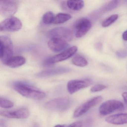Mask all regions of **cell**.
<instances>
[{
	"label": "cell",
	"mask_w": 127,
	"mask_h": 127,
	"mask_svg": "<svg viewBox=\"0 0 127 127\" xmlns=\"http://www.w3.org/2000/svg\"><path fill=\"white\" fill-rule=\"evenodd\" d=\"M91 26V23L88 19L84 18L79 19L74 24L76 37L81 38L84 36L90 29Z\"/></svg>",
	"instance_id": "30bf717a"
},
{
	"label": "cell",
	"mask_w": 127,
	"mask_h": 127,
	"mask_svg": "<svg viewBox=\"0 0 127 127\" xmlns=\"http://www.w3.org/2000/svg\"><path fill=\"white\" fill-rule=\"evenodd\" d=\"M22 27V22L20 20L13 16L7 18L0 24L1 32H17L21 29Z\"/></svg>",
	"instance_id": "5b68a950"
},
{
	"label": "cell",
	"mask_w": 127,
	"mask_h": 127,
	"mask_svg": "<svg viewBox=\"0 0 127 127\" xmlns=\"http://www.w3.org/2000/svg\"><path fill=\"white\" fill-rule=\"evenodd\" d=\"M117 14H114L111 15L108 18H106L102 23V26L104 27H107L111 25L115 22L118 18Z\"/></svg>",
	"instance_id": "44dd1931"
},
{
	"label": "cell",
	"mask_w": 127,
	"mask_h": 127,
	"mask_svg": "<svg viewBox=\"0 0 127 127\" xmlns=\"http://www.w3.org/2000/svg\"><path fill=\"white\" fill-rule=\"evenodd\" d=\"M117 56L120 58H125L127 57V51L122 50L117 52L116 53Z\"/></svg>",
	"instance_id": "d4e9b609"
},
{
	"label": "cell",
	"mask_w": 127,
	"mask_h": 127,
	"mask_svg": "<svg viewBox=\"0 0 127 127\" xmlns=\"http://www.w3.org/2000/svg\"><path fill=\"white\" fill-rule=\"evenodd\" d=\"M66 5L71 10L79 11L84 7V3L83 0H68L67 1Z\"/></svg>",
	"instance_id": "e0dca14e"
},
{
	"label": "cell",
	"mask_w": 127,
	"mask_h": 127,
	"mask_svg": "<svg viewBox=\"0 0 127 127\" xmlns=\"http://www.w3.org/2000/svg\"><path fill=\"white\" fill-rule=\"evenodd\" d=\"M47 35L50 38H59L67 42L72 39L73 32L71 30L67 27H58L50 30L48 32Z\"/></svg>",
	"instance_id": "ba28073f"
},
{
	"label": "cell",
	"mask_w": 127,
	"mask_h": 127,
	"mask_svg": "<svg viewBox=\"0 0 127 127\" xmlns=\"http://www.w3.org/2000/svg\"><path fill=\"white\" fill-rule=\"evenodd\" d=\"M70 70L68 67H62L43 70L37 73L36 75L39 78H46L66 73Z\"/></svg>",
	"instance_id": "5bb4252c"
},
{
	"label": "cell",
	"mask_w": 127,
	"mask_h": 127,
	"mask_svg": "<svg viewBox=\"0 0 127 127\" xmlns=\"http://www.w3.org/2000/svg\"><path fill=\"white\" fill-rule=\"evenodd\" d=\"M72 62L74 65L81 67L86 66L88 64V62L86 59L79 55L76 56L74 57L72 60Z\"/></svg>",
	"instance_id": "d6986e66"
},
{
	"label": "cell",
	"mask_w": 127,
	"mask_h": 127,
	"mask_svg": "<svg viewBox=\"0 0 127 127\" xmlns=\"http://www.w3.org/2000/svg\"><path fill=\"white\" fill-rule=\"evenodd\" d=\"M102 99L101 96H97L85 102L76 109L73 113V117L77 118L84 115L92 108L101 102Z\"/></svg>",
	"instance_id": "8992f818"
},
{
	"label": "cell",
	"mask_w": 127,
	"mask_h": 127,
	"mask_svg": "<svg viewBox=\"0 0 127 127\" xmlns=\"http://www.w3.org/2000/svg\"><path fill=\"white\" fill-rule=\"evenodd\" d=\"M14 53L13 44L10 38L6 36L0 37V59L6 64L8 61L13 57Z\"/></svg>",
	"instance_id": "3957f363"
},
{
	"label": "cell",
	"mask_w": 127,
	"mask_h": 127,
	"mask_svg": "<svg viewBox=\"0 0 127 127\" xmlns=\"http://www.w3.org/2000/svg\"><path fill=\"white\" fill-rule=\"evenodd\" d=\"M78 48L76 46H73L60 54L49 58L47 59L44 62L45 66H50L60 62L65 61L72 56L77 52Z\"/></svg>",
	"instance_id": "52a82bcc"
},
{
	"label": "cell",
	"mask_w": 127,
	"mask_h": 127,
	"mask_svg": "<svg viewBox=\"0 0 127 127\" xmlns=\"http://www.w3.org/2000/svg\"><path fill=\"white\" fill-rule=\"evenodd\" d=\"M119 1L117 0H113L110 2L105 7V9L107 11H110L115 8L119 4Z\"/></svg>",
	"instance_id": "cb8c5ba5"
},
{
	"label": "cell",
	"mask_w": 127,
	"mask_h": 127,
	"mask_svg": "<svg viewBox=\"0 0 127 127\" xmlns=\"http://www.w3.org/2000/svg\"><path fill=\"white\" fill-rule=\"evenodd\" d=\"M72 17L69 14L59 13L54 18L53 24H61L69 20Z\"/></svg>",
	"instance_id": "ac0fdd59"
},
{
	"label": "cell",
	"mask_w": 127,
	"mask_h": 127,
	"mask_svg": "<svg viewBox=\"0 0 127 127\" xmlns=\"http://www.w3.org/2000/svg\"><path fill=\"white\" fill-rule=\"evenodd\" d=\"M54 127H64V126L63 125H58L55 126Z\"/></svg>",
	"instance_id": "f1b7e54d"
},
{
	"label": "cell",
	"mask_w": 127,
	"mask_h": 127,
	"mask_svg": "<svg viewBox=\"0 0 127 127\" xmlns=\"http://www.w3.org/2000/svg\"><path fill=\"white\" fill-rule=\"evenodd\" d=\"M122 38L124 40L127 41V30L124 32L123 34Z\"/></svg>",
	"instance_id": "83f0119b"
},
{
	"label": "cell",
	"mask_w": 127,
	"mask_h": 127,
	"mask_svg": "<svg viewBox=\"0 0 127 127\" xmlns=\"http://www.w3.org/2000/svg\"><path fill=\"white\" fill-rule=\"evenodd\" d=\"M49 48L53 52H59L64 50L68 46L67 42L62 39L51 38L48 42Z\"/></svg>",
	"instance_id": "4fadbf2b"
},
{
	"label": "cell",
	"mask_w": 127,
	"mask_h": 127,
	"mask_svg": "<svg viewBox=\"0 0 127 127\" xmlns=\"http://www.w3.org/2000/svg\"><path fill=\"white\" fill-rule=\"evenodd\" d=\"M92 83V81L90 79L70 80L67 83V91L70 94H72L82 89L89 87Z\"/></svg>",
	"instance_id": "8fae6325"
},
{
	"label": "cell",
	"mask_w": 127,
	"mask_h": 127,
	"mask_svg": "<svg viewBox=\"0 0 127 127\" xmlns=\"http://www.w3.org/2000/svg\"><path fill=\"white\" fill-rule=\"evenodd\" d=\"M0 105L2 108H11L14 106V103L10 100L1 97L0 99Z\"/></svg>",
	"instance_id": "7402d4cb"
},
{
	"label": "cell",
	"mask_w": 127,
	"mask_h": 127,
	"mask_svg": "<svg viewBox=\"0 0 127 127\" xmlns=\"http://www.w3.org/2000/svg\"><path fill=\"white\" fill-rule=\"evenodd\" d=\"M14 90L23 96L34 100H41L46 97L44 92L37 88L23 82H15Z\"/></svg>",
	"instance_id": "6da1fadb"
},
{
	"label": "cell",
	"mask_w": 127,
	"mask_h": 127,
	"mask_svg": "<svg viewBox=\"0 0 127 127\" xmlns=\"http://www.w3.org/2000/svg\"><path fill=\"white\" fill-rule=\"evenodd\" d=\"M124 104L121 102L115 99L107 100L103 102L99 108V111L102 116L111 114L115 111L124 110Z\"/></svg>",
	"instance_id": "277c9868"
},
{
	"label": "cell",
	"mask_w": 127,
	"mask_h": 127,
	"mask_svg": "<svg viewBox=\"0 0 127 127\" xmlns=\"http://www.w3.org/2000/svg\"><path fill=\"white\" fill-rule=\"evenodd\" d=\"M122 96L125 102L127 103V92H125L123 93L122 94Z\"/></svg>",
	"instance_id": "4316f807"
},
{
	"label": "cell",
	"mask_w": 127,
	"mask_h": 127,
	"mask_svg": "<svg viewBox=\"0 0 127 127\" xmlns=\"http://www.w3.org/2000/svg\"><path fill=\"white\" fill-rule=\"evenodd\" d=\"M18 6L13 0H1L0 1V14L5 17H10L17 12Z\"/></svg>",
	"instance_id": "9c48e42d"
},
{
	"label": "cell",
	"mask_w": 127,
	"mask_h": 127,
	"mask_svg": "<svg viewBox=\"0 0 127 127\" xmlns=\"http://www.w3.org/2000/svg\"><path fill=\"white\" fill-rule=\"evenodd\" d=\"M72 104V100L69 97H59L47 102L44 107L49 110L62 112L70 108Z\"/></svg>",
	"instance_id": "7a4b0ae2"
},
{
	"label": "cell",
	"mask_w": 127,
	"mask_h": 127,
	"mask_svg": "<svg viewBox=\"0 0 127 127\" xmlns=\"http://www.w3.org/2000/svg\"><path fill=\"white\" fill-rule=\"evenodd\" d=\"M106 85L102 84H97L92 87L91 89V91L92 93L99 92L107 88Z\"/></svg>",
	"instance_id": "603a6c76"
},
{
	"label": "cell",
	"mask_w": 127,
	"mask_h": 127,
	"mask_svg": "<svg viewBox=\"0 0 127 127\" xmlns=\"http://www.w3.org/2000/svg\"><path fill=\"white\" fill-rule=\"evenodd\" d=\"M83 123L81 121H77L70 124L68 127H82Z\"/></svg>",
	"instance_id": "484cf974"
},
{
	"label": "cell",
	"mask_w": 127,
	"mask_h": 127,
	"mask_svg": "<svg viewBox=\"0 0 127 127\" xmlns=\"http://www.w3.org/2000/svg\"><path fill=\"white\" fill-rule=\"evenodd\" d=\"M105 121L115 125L127 124V113H120L111 115L106 117Z\"/></svg>",
	"instance_id": "9a60e30c"
},
{
	"label": "cell",
	"mask_w": 127,
	"mask_h": 127,
	"mask_svg": "<svg viewBox=\"0 0 127 127\" xmlns=\"http://www.w3.org/2000/svg\"><path fill=\"white\" fill-rule=\"evenodd\" d=\"M55 17L54 14L52 12H48L45 13L43 16L42 21L44 24L46 25L53 23Z\"/></svg>",
	"instance_id": "ffe728a7"
},
{
	"label": "cell",
	"mask_w": 127,
	"mask_h": 127,
	"mask_svg": "<svg viewBox=\"0 0 127 127\" xmlns=\"http://www.w3.org/2000/svg\"><path fill=\"white\" fill-rule=\"evenodd\" d=\"M26 62V59L23 56H13L5 64L11 68H17L24 64Z\"/></svg>",
	"instance_id": "2e32d148"
},
{
	"label": "cell",
	"mask_w": 127,
	"mask_h": 127,
	"mask_svg": "<svg viewBox=\"0 0 127 127\" xmlns=\"http://www.w3.org/2000/svg\"><path fill=\"white\" fill-rule=\"evenodd\" d=\"M0 115L9 119H25L29 116L30 111L26 108H22L14 110L1 111Z\"/></svg>",
	"instance_id": "7c38bea8"
},
{
	"label": "cell",
	"mask_w": 127,
	"mask_h": 127,
	"mask_svg": "<svg viewBox=\"0 0 127 127\" xmlns=\"http://www.w3.org/2000/svg\"><path fill=\"white\" fill-rule=\"evenodd\" d=\"M32 127H38V125L37 123H35L33 125Z\"/></svg>",
	"instance_id": "f546056e"
}]
</instances>
